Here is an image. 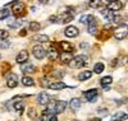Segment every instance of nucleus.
<instances>
[{
    "label": "nucleus",
    "mask_w": 128,
    "mask_h": 121,
    "mask_svg": "<svg viewBox=\"0 0 128 121\" xmlns=\"http://www.w3.org/2000/svg\"><path fill=\"white\" fill-rule=\"evenodd\" d=\"M101 14L105 17L106 20H113V17H114V15H113V12H110L108 8H106V9H102V10H101Z\"/></svg>",
    "instance_id": "obj_25"
},
{
    "label": "nucleus",
    "mask_w": 128,
    "mask_h": 121,
    "mask_svg": "<svg viewBox=\"0 0 128 121\" xmlns=\"http://www.w3.org/2000/svg\"><path fill=\"white\" fill-rule=\"evenodd\" d=\"M88 64V58L84 55H78L76 58H72V60L68 62V65L73 69H78V68H83Z\"/></svg>",
    "instance_id": "obj_1"
},
{
    "label": "nucleus",
    "mask_w": 128,
    "mask_h": 121,
    "mask_svg": "<svg viewBox=\"0 0 128 121\" xmlns=\"http://www.w3.org/2000/svg\"><path fill=\"white\" fill-rule=\"evenodd\" d=\"M72 121H78V120H72Z\"/></svg>",
    "instance_id": "obj_41"
},
{
    "label": "nucleus",
    "mask_w": 128,
    "mask_h": 121,
    "mask_svg": "<svg viewBox=\"0 0 128 121\" xmlns=\"http://www.w3.org/2000/svg\"><path fill=\"white\" fill-rule=\"evenodd\" d=\"M112 82H113V78H112V76H104V78L100 80V83H101V85H102L104 88H105L106 85H110Z\"/></svg>",
    "instance_id": "obj_30"
},
{
    "label": "nucleus",
    "mask_w": 128,
    "mask_h": 121,
    "mask_svg": "<svg viewBox=\"0 0 128 121\" xmlns=\"http://www.w3.org/2000/svg\"><path fill=\"white\" fill-rule=\"evenodd\" d=\"M69 107H70L72 111H77V110L81 108V101L78 98H72L70 102H69Z\"/></svg>",
    "instance_id": "obj_12"
},
{
    "label": "nucleus",
    "mask_w": 128,
    "mask_h": 121,
    "mask_svg": "<svg viewBox=\"0 0 128 121\" xmlns=\"http://www.w3.org/2000/svg\"><path fill=\"white\" fill-rule=\"evenodd\" d=\"M20 70H22L23 73H35V71H36V68H35L34 64L26 62V64L20 65Z\"/></svg>",
    "instance_id": "obj_9"
},
{
    "label": "nucleus",
    "mask_w": 128,
    "mask_h": 121,
    "mask_svg": "<svg viewBox=\"0 0 128 121\" xmlns=\"http://www.w3.org/2000/svg\"><path fill=\"white\" fill-rule=\"evenodd\" d=\"M78 33H80V29L77 27H74V26H69V27L66 28V31H64V35H66L67 37H70V38L78 36Z\"/></svg>",
    "instance_id": "obj_5"
},
{
    "label": "nucleus",
    "mask_w": 128,
    "mask_h": 121,
    "mask_svg": "<svg viewBox=\"0 0 128 121\" xmlns=\"http://www.w3.org/2000/svg\"><path fill=\"white\" fill-rule=\"evenodd\" d=\"M48 121H58V117H56L55 115H52V116H50V119H49Z\"/></svg>",
    "instance_id": "obj_38"
},
{
    "label": "nucleus",
    "mask_w": 128,
    "mask_h": 121,
    "mask_svg": "<svg viewBox=\"0 0 128 121\" xmlns=\"http://www.w3.org/2000/svg\"><path fill=\"white\" fill-rule=\"evenodd\" d=\"M123 8V3L119 1V0H115V1H112L108 4V9L110 12H116V10H120Z\"/></svg>",
    "instance_id": "obj_8"
},
{
    "label": "nucleus",
    "mask_w": 128,
    "mask_h": 121,
    "mask_svg": "<svg viewBox=\"0 0 128 121\" xmlns=\"http://www.w3.org/2000/svg\"><path fill=\"white\" fill-rule=\"evenodd\" d=\"M44 115H50V114H55V102H49L46 110H44Z\"/></svg>",
    "instance_id": "obj_17"
},
{
    "label": "nucleus",
    "mask_w": 128,
    "mask_h": 121,
    "mask_svg": "<svg viewBox=\"0 0 128 121\" xmlns=\"http://www.w3.org/2000/svg\"><path fill=\"white\" fill-rule=\"evenodd\" d=\"M92 76V71H88V70H86V71H81L80 74H78V79L80 80H87V79H90Z\"/></svg>",
    "instance_id": "obj_20"
},
{
    "label": "nucleus",
    "mask_w": 128,
    "mask_h": 121,
    "mask_svg": "<svg viewBox=\"0 0 128 121\" xmlns=\"http://www.w3.org/2000/svg\"><path fill=\"white\" fill-rule=\"evenodd\" d=\"M36 40H37V41H40V42H48V41H49V37H48V36H45V35H41V36H37V37H36Z\"/></svg>",
    "instance_id": "obj_34"
},
{
    "label": "nucleus",
    "mask_w": 128,
    "mask_h": 121,
    "mask_svg": "<svg viewBox=\"0 0 128 121\" xmlns=\"http://www.w3.org/2000/svg\"><path fill=\"white\" fill-rule=\"evenodd\" d=\"M49 20L51 22V23H55V22L58 20V17H56V15H51V17L49 18Z\"/></svg>",
    "instance_id": "obj_36"
},
{
    "label": "nucleus",
    "mask_w": 128,
    "mask_h": 121,
    "mask_svg": "<svg viewBox=\"0 0 128 121\" xmlns=\"http://www.w3.org/2000/svg\"><path fill=\"white\" fill-rule=\"evenodd\" d=\"M22 24H23L22 20H9L8 22V26L10 28H18V27H20Z\"/></svg>",
    "instance_id": "obj_27"
},
{
    "label": "nucleus",
    "mask_w": 128,
    "mask_h": 121,
    "mask_svg": "<svg viewBox=\"0 0 128 121\" xmlns=\"http://www.w3.org/2000/svg\"><path fill=\"white\" fill-rule=\"evenodd\" d=\"M46 55H48V58H49L51 61H54V60H56V59L59 58V52H58V50H56L54 46H50V47H49V50L46 51Z\"/></svg>",
    "instance_id": "obj_7"
},
{
    "label": "nucleus",
    "mask_w": 128,
    "mask_h": 121,
    "mask_svg": "<svg viewBox=\"0 0 128 121\" xmlns=\"http://www.w3.org/2000/svg\"><path fill=\"white\" fill-rule=\"evenodd\" d=\"M32 52H34V56L38 60H42L45 56H46V50L42 47L41 45H36L34 46V49H32Z\"/></svg>",
    "instance_id": "obj_2"
},
{
    "label": "nucleus",
    "mask_w": 128,
    "mask_h": 121,
    "mask_svg": "<svg viewBox=\"0 0 128 121\" xmlns=\"http://www.w3.org/2000/svg\"><path fill=\"white\" fill-rule=\"evenodd\" d=\"M114 36L115 38H118V40H124L126 36H127V26L123 24L118 28H115L114 29Z\"/></svg>",
    "instance_id": "obj_4"
},
{
    "label": "nucleus",
    "mask_w": 128,
    "mask_h": 121,
    "mask_svg": "<svg viewBox=\"0 0 128 121\" xmlns=\"http://www.w3.org/2000/svg\"><path fill=\"white\" fill-rule=\"evenodd\" d=\"M40 28H41V24L38 23V22H31V23H30V31L36 32V31H38Z\"/></svg>",
    "instance_id": "obj_31"
},
{
    "label": "nucleus",
    "mask_w": 128,
    "mask_h": 121,
    "mask_svg": "<svg viewBox=\"0 0 128 121\" xmlns=\"http://www.w3.org/2000/svg\"><path fill=\"white\" fill-rule=\"evenodd\" d=\"M14 110H16L17 112L22 114V112L24 111V103H23L22 101H17V102H14Z\"/></svg>",
    "instance_id": "obj_24"
},
{
    "label": "nucleus",
    "mask_w": 128,
    "mask_h": 121,
    "mask_svg": "<svg viewBox=\"0 0 128 121\" xmlns=\"http://www.w3.org/2000/svg\"><path fill=\"white\" fill-rule=\"evenodd\" d=\"M73 19V13H63L60 17V23H68Z\"/></svg>",
    "instance_id": "obj_19"
},
{
    "label": "nucleus",
    "mask_w": 128,
    "mask_h": 121,
    "mask_svg": "<svg viewBox=\"0 0 128 121\" xmlns=\"http://www.w3.org/2000/svg\"><path fill=\"white\" fill-rule=\"evenodd\" d=\"M84 97L88 102H95L98 100V89H90L87 92H84Z\"/></svg>",
    "instance_id": "obj_6"
},
{
    "label": "nucleus",
    "mask_w": 128,
    "mask_h": 121,
    "mask_svg": "<svg viewBox=\"0 0 128 121\" xmlns=\"http://www.w3.org/2000/svg\"><path fill=\"white\" fill-rule=\"evenodd\" d=\"M37 102H38V105H48L49 103V96L45 92H41L37 96Z\"/></svg>",
    "instance_id": "obj_14"
},
{
    "label": "nucleus",
    "mask_w": 128,
    "mask_h": 121,
    "mask_svg": "<svg viewBox=\"0 0 128 121\" xmlns=\"http://www.w3.org/2000/svg\"><path fill=\"white\" fill-rule=\"evenodd\" d=\"M9 45H10L9 42H0V47L2 49H6V47H9Z\"/></svg>",
    "instance_id": "obj_35"
},
{
    "label": "nucleus",
    "mask_w": 128,
    "mask_h": 121,
    "mask_svg": "<svg viewBox=\"0 0 128 121\" xmlns=\"http://www.w3.org/2000/svg\"><path fill=\"white\" fill-rule=\"evenodd\" d=\"M87 29H88V33L90 35H96V32H98V23H96L95 18L87 24Z\"/></svg>",
    "instance_id": "obj_11"
},
{
    "label": "nucleus",
    "mask_w": 128,
    "mask_h": 121,
    "mask_svg": "<svg viewBox=\"0 0 128 121\" xmlns=\"http://www.w3.org/2000/svg\"><path fill=\"white\" fill-rule=\"evenodd\" d=\"M128 119V115L126 112H118V114H115L113 116V121H116V120H119V121H124Z\"/></svg>",
    "instance_id": "obj_23"
},
{
    "label": "nucleus",
    "mask_w": 128,
    "mask_h": 121,
    "mask_svg": "<svg viewBox=\"0 0 128 121\" xmlns=\"http://www.w3.org/2000/svg\"><path fill=\"white\" fill-rule=\"evenodd\" d=\"M92 19H94V15H91V14H83L80 18V22H81L82 24H88Z\"/></svg>",
    "instance_id": "obj_22"
},
{
    "label": "nucleus",
    "mask_w": 128,
    "mask_h": 121,
    "mask_svg": "<svg viewBox=\"0 0 128 121\" xmlns=\"http://www.w3.org/2000/svg\"><path fill=\"white\" fill-rule=\"evenodd\" d=\"M90 8H94V9H98V8H101L102 6V0H91L88 3Z\"/></svg>",
    "instance_id": "obj_26"
},
{
    "label": "nucleus",
    "mask_w": 128,
    "mask_h": 121,
    "mask_svg": "<svg viewBox=\"0 0 128 121\" xmlns=\"http://www.w3.org/2000/svg\"><path fill=\"white\" fill-rule=\"evenodd\" d=\"M60 46H62V49L64 50V51H66V52H73L74 51V47L70 45V43L69 42H66V41H62L60 42Z\"/></svg>",
    "instance_id": "obj_18"
},
{
    "label": "nucleus",
    "mask_w": 128,
    "mask_h": 121,
    "mask_svg": "<svg viewBox=\"0 0 128 121\" xmlns=\"http://www.w3.org/2000/svg\"><path fill=\"white\" fill-rule=\"evenodd\" d=\"M23 10H24V5L23 4H16L14 8H13V13L16 17H19L23 14Z\"/></svg>",
    "instance_id": "obj_16"
},
{
    "label": "nucleus",
    "mask_w": 128,
    "mask_h": 121,
    "mask_svg": "<svg viewBox=\"0 0 128 121\" xmlns=\"http://www.w3.org/2000/svg\"><path fill=\"white\" fill-rule=\"evenodd\" d=\"M34 112H35V110H34V108H30L28 116H30V117H35V114H34Z\"/></svg>",
    "instance_id": "obj_37"
},
{
    "label": "nucleus",
    "mask_w": 128,
    "mask_h": 121,
    "mask_svg": "<svg viewBox=\"0 0 128 121\" xmlns=\"http://www.w3.org/2000/svg\"><path fill=\"white\" fill-rule=\"evenodd\" d=\"M9 37V32L8 31H4V29H0V40L4 41Z\"/></svg>",
    "instance_id": "obj_33"
},
{
    "label": "nucleus",
    "mask_w": 128,
    "mask_h": 121,
    "mask_svg": "<svg viewBox=\"0 0 128 121\" xmlns=\"http://www.w3.org/2000/svg\"><path fill=\"white\" fill-rule=\"evenodd\" d=\"M72 54L70 52H64V54H62L60 55V59H62V61L63 62H69L70 60H72Z\"/></svg>",
    "instance_id": "obj_28"
},
{
    "label": "nucleus",
    "mask_w": 128,
    "mask_h": 121,
    "mask_svg": "<svg viewBox=\"0 0 128 121\" xmlns=\"http://www.w3.org/2000/svg\"><path fill=\"white\" fill-rule=\"evenodd\" d=\"M106 3H112V1H115V0H105Z\"/></svg>",
    "instance_id": "obj_40"
},
{
    "label": "nucleus",
    "mask_w": 128,
    "mask_h": 121,
    "mask_svg": "<svg viewBox=\"0 0 128 121\" xmlns=\"http://www.w3.org/2000/svg\"><path fill=\"white\" fill-rule=\"evenodd\" d=\"M104 71V64L102 62H96L95 64V66H94V73L96 74H100Z\"/></svg>",
    "instance_id": "obj_29"
},
{
    "label": "nucleus",
    "mask_w": 128,
    "mask_h": 121,
    "mask_svg": "<svg viewBox=\"0 0 128 121\" xmlns=\"http://www.w3.org/2000/svg\"><path fill=\"white\" fill-rule=\"evenodd\" d=\"M67 85L64 84L63 82H52L50 85H49V88L50 89H54V91H60V89H64Z\"/></svg>",
    "instance_id": "obj_15"
},
{
    "label": "nucleus",
    "mask_w": 128,
    "mask_h": 121,
    "mask_svg": "<svg viewBox=\"0 0 128 121\" xmlns=\"http://www.w3.org/2000/svg\"><path fill=\"white\" fill-rule=\"evenodd\" d=\"M5 78H6V85L9 88H14L18 85V76L16 73H8Z\"/></svg>",
    "instance_id": "obj_3"
},
{
    "label": "nucleus",
    "mask_w": 128,
    "mask_h": 121,
    "mask_svg": "<svg viewBox=\"0 0 128 121\" xmlns=\"http://www.w3.org/2000/svg\"><path fill=\"white\" fill-rule=\"evenodd\" d=\"M22 84L24 87H32V85H35V80L31 78V76H23L22 78Z\"/></svg>",
    "instance_id": "obj_21"
},
{
    "label": "nucleus",
    "mask_w": 128,
    "mask_h": 121,
    "mask_svg": "<svg viewBox=\"0 0 128 121\" xmlns=\"http://www.w3.org/2000/svg\"><path fill=\"white\" fill-rule=\"evenodd\" d=\"M38 1H40V3H48L49 0H38Z\"/></svg>",
    "instance_id": "obj_39"
},
{
    "label": "nucleus",
    "mask_w": 128,
    "mask_h": 121,
    "mask_svg": "<svg viewBox=\"0 0 128 121\" xmlns=\"http://www.w3.org/2000/svg\"><path fill=\"white\" fill-rule=\"evenodd\" d=\"M28 60V52L27 51H20L18 55H17V62H19V64H23V62H26Z\"/></svg>",
    "instance_id": "obj_13"
},
{
    "label": "nucleus",
    "mask_w": 128,
    "mask_h": 121,
    "mask_svg": "<svg viewBox=\"0 0 128 121\" xmlns=\"http://www.w3.org/2000/svg\"><path fill=\"white\" fill-rule=\"evenodd\" d=\"M67 108V102L64 101H56L55 102V112L56 114H63Z\"/></svg>",
    "instance_id": "obj_10"
},
{
    "label": "nucleus",
    "mask_w": 128,
    "mask_h": 121,
    "mask_svg": "<svg viewBox=\"0 0 128 121\" xmlns=\"http://www.w3.org/2000/svg\"><path fill=\"white\" fill-rule=\"evenodd\" d=\"M9 14H10V12H9V10H8L6 8L0 9V20H3V19L8 18V17H9Z\"/></svg>",
    "instance_id": "obj_32"
},
{
    "label": "nucleus",
    "mask_w": 128,
    "mask_h": 121,
    "mask_svg": "<svg viewBox=\"0 0 128 121\" xmlns=\"http://www.w3.org/2000/svg\"><path fill=\"white\" fill-rule=\"evenodd\" d=\"M118 121H119V120H118Z\"/></svg>",
    "instance_id": "obj_42"
}]
</instances>
